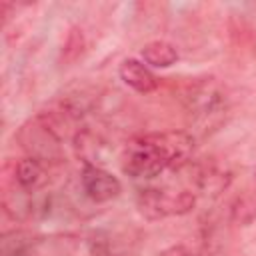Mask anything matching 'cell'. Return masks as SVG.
Wrapping results in <instances>:
<instances>
[{
    "mask_svg": "<svg viewBox=\"0 0 256 256\" xmlns=\"http://www.w3.org/2000/svg\"><path fill=\"white\" fill-rule=\"evenodd\" d=\"M194 154V136L184 130L150 132L132 138L122 152V170L138 180H150L166 170L184 168Z\"/></svg>",
    "mask_w": 256,
    "mask_h": 256,
    "instance_id": "1",
    "label": "cell"
},
{
    "mask_svg": "<svg viewBox=\"0 0 256 256\" xmlns=\"http://www.w3.org/2000/svg\"><path fill=\"white\" fill-rule=\"evenodd\" d=\"M186 108L198 130L208 132L224 122L230 110V100L226 90L214 78H204L190 88L186 96Z\"/></svg>",
    "mask_w": 256,
    "mask_h": 256,
    "instance_id": "2",
    "label": "cell"
},
{
    "mask_svg": "<svg viewBox=\"0 0 256 256\" xmlns=\"http://www.w3.org/2000/svg\"><path fill=\"white\" fill-rule=\"evenodd\" d=\"M20 148L34 160L42 164H58L64 158L62 138L56 132L54 124L46 116H36L20 126L16 132Z\"/></svg>",
    "mask_w": 256,
    "mask_h": 256,
    "instance_id": "3",
    "label": "cell"
},
{
    "mask_svg": "<svg viewBox=\"0 0 256 256\" xmlns=\"http://www.w3.org/2000/svg\"><path fill=\"white\" fill-rule=\"evenodd\" d=\"M196 204V194L190 190H172L148 186L138 190L136 208L146 220H162L168 216L188 214Z\"/></svg>",
    "mask_w": 256,
    "mask_h": 256,
    "instance_id": "4",
    "label": "cell"
},
{
    "mask_svg": "<svg viewBox=\"0 0 256 256\" xmlns=\"http://www.w3.org/2000/svg\"><path fill=\"white\" fill-rule=\"evenodd\" d=\"M80 184H82L84 194L96 204L110 202L118 198L122 192L120 180L112 172L104 170L102 166H94V164H84L80 172Z\"/></svg>",
    "mask_w": 256,
    "mask_h": 256,
    "instance_id": "5",
    "label": "cell"
},
{
    "mask_svg": "<svg viewBox=\"0 0 256 256\" xmlns=\"http://www.w3.org/2000/svg\"><path fill=\"white\" fill-rule=\"evenodd\" d=\"M118 74H120V80L138 94H150L158 88V78L150 72V68L146 64H142L136 58L122 60Z\"/></svg>",
    "mask_w": 256,
    "mask_h": 256,
    "instance_id": "6",
    "label": "cell"
},
{
    "mask_svg": "<svg viewBox=\"0 0 256 256\" xmlns=\"http://www.w3.org/2000/svg\"><path fill=\"white\" fill-rule=\"evenodd\" d=\"M232 180V174L226 170V166L214 162V160H208V162H202L198 168H196V186L202 194L206 196H218L222 190L228 188Z\"/></svg>",
    "mask_w": 256,
    "mask_h": 256,
    "instance_id": "7",
    "label": "cell"
},
{
    "mask_svg": "<svg viewBox=\"0 0 256 256\" xmlns=\"http://www.w3.org/2000/svg\"><path fill=\"white\" fill-rule=\"evenodd\" d=\"M14 184L26 190L28 194L42 190L48 184V172L46 164L26 156L14 164Z\"/></svg>",
    "mask_w": 256,
    "mask_h": 256,
    "instance_id": "8",
    "label": "cell"
},
{
    "mask_svg": "<svg viewBox=\"0 0 256 256\" xmlns=\"http://www.w3.org/2000/svg\"><path fill=\"white\" fill-rule=\"evenodd\" d=\"M142 58L146 64H150L154 68H168V66L176 64L178 50L174 44H170L166 40H152V42L144 44Z\"/></svg>",
    "mask_w": 256,
    "mask_h": 256,
    "instance_id": "9",
    "label": "cell"
},
{
    "mask_svg": "<svg viewBox=\"0 0 256 256\" xmlns=\"http://www.w3.org/2000/svg\"><path fill=\"white\" fill-rule=\"evenodd\" d=\"M230 220L236 226H250L256 220V190H244L232 200Z\"/></svg>",
    "mask_w": 256,
    "mask_h": 256,
    "instance_id": "10",
    "label": "cell"
},
{
    "mask_svg": "<svg viewBox=\"0 0 256 256\" xmlns=\"http://www.w3.org/2000/svg\"><path fill=\"white\" fill-rule=\"evenodd\" d=\"M0 256H36L34 240L24 232H10L2 236Z\"/></svg>",
    "mask_w": 256,
    "mask_h": 256,
    "instance_id": "11",
    "label": "cell"
},
{
    "mask_svg": "<svg viewBox=\"0 0 256 256\" xmlns=\"http://www.w3.org/2000/svg\"><path fill=\"white\" fill-rule=\"evenodd\" d=\"M82 50H84V34H82V30L72 28L66 38V44H64V58L68 62H74L82 54Z\"/></svg>",
    "mask_w": 256,
    "mask_h": 256,
    "instance_id": "12",
    "label": "cell"
},
{
    "mask_svg": "<svg viewBox=\"0 0 256 256\" xmlns=\"http://www.w3.org/2000/svg\"><path fill=\"white\" fill-rule=\"evenodd\" d=\"M160 256H194V254H192L186 246L176 244V246H170V248L162 250V252H160Z\"/></svg>",
    "mask_w": 256,
    "mask_h": 256,
    "instance_id": "13",
    "label": "cell"
},
{
    "mask_svg": "<svg viewBox=\"0 0 256 256\" xmlns=\"http://www.w3.org/2000/svg\"><path fill=\"white\" fill-rule=\"evenodd\" d=\"M254 180H256V174H254Z\"/></svg>",
    "mask_w": 256,
    "mask_h": 256,
    "instance_id": "14",
    "label": "cell"
}]
</instances>
